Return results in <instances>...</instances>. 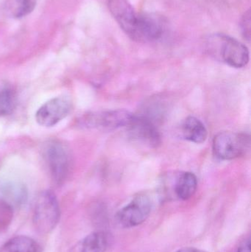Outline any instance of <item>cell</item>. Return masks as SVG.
I'll use <instances>...</instances> for the list:
<instances>
[{"instance_id": "1", "label": "cell", "mask_w": 251, "mask_h": 252, "mask_svg": "<svg viewBox=\"0 0 251 252\" xmlns=\"http://www.w3.org/2000/svg\"><path fill=\"white\" fill-rule=\"evenodd\" d=\"M205 48L212 57L234 68H242L249 63L250 53L243 43L230 35L215 33L205 41Z\"/></svg>"}, {"instance_id": "2", "label": "cell", "mask_w": 251, "mask_h": 252, "mask_svg": "<svg viewBox=\"0 0 251 252\" xmlns=\"http://www.w3.org/2000/svg\"><path fill=\"white\" fill-rule=\"evenodd\" d=\"M60 218L58 201L54 192H40L34 204L32 223L35 230L42 235L50 233L57 226Z\"/></svg>"}, {"instance_id": "3", "label": "cell", "mask_w": 251, "mask_h": 252, "mask_svg": "<svg viewBox=\"0 0 251 252\" xmlns=\"http://www.w3.org/2000/svg\"><path fill=\"white\" fill-rule=\"evenodd\" d=\"M44 158L52 179L57 185H61L69 176L72 159L69 150L57 141H51L44 148Z\"/></svg>"}, {"instance_id": "4", "label": "cell", "mask_w": 251, "mask_h": 252, "mask_svg": "<svg viewBox=\"0 0 251 252\" xmlns=\"http://www.w3.org/2000/svg\"><path fill=\"white\" fill-rule=\"evenodd\" d=\"M250 145V136L246 133L221 132L214 138L212 150L219 159L232 160L244 155Z\"/></svg>"}, {"instance_id": "5", "label": "cell", "mask_w": 251, "mask_h": 252, "mask_svg": "<svg viewBox=\"0 0 251 252\" xmlns=\"http://www.w3.org/2000/svg\"><path fill=\"white\" fill-rule=\"evenodd\" d=\"M152 202L144 194L136 196L115 216L116 224L122 229L135 227L144 223L151 213Z\"/></svg>"}, {"instance_id": "6", "label": "cell", "mask_w": 251, "mask_h": 252, "mask_svg": "<svg viewBox=\"0 0 251 252\" xmlns=\"http://www.w3.org/2000/svg\"><path fill=\"white\" fill-rule=\"evenodd\" d=\"M134 115L127 110L104 111L85 114L81 120L84 127L100 130H112L127 127Z\"/></svg>"}, {"instance_id": "7", "label": "cell", "mask_w": 251, "mask_h": 252, "mask_svg": "<svg viewBox=\"0 0 251 252\" xmlns=\"http://www.w3.org/2000/svg\"><path fill=\"white\" fill-rule=\"evenodd\" d=\"M166 31L164 19L153 13H139L137 25L130 38L138 42H152L160 39Z\"/></svg>"}, {"instance_id": "8", "label": "cell", "mask_w": 251, "mask_h": 252, "mask_svg": "<svg viewBox=\"0 0 251 252\" xmlns=\"http://www.w3.org/2000/svg\"><path fill=\"white\" fill-rule=\"evenodd\" d=\"M72 107V101L69 97H55L38 109L35 114V120L40 126L53 127L69 115Z\"/></svg>"}, {"instance_id": "9", "label": "cell", "mask_w": 251, "mask_h": 252, "mask_svg": "<svg viewBox=\"0 0 251 252\" xmlns=\"http://www.w3.org/2000/svg\"><path fill=\"white\" fill-rule=\"evenodd\" d=\"M127 127L132 139L146 146L156 148L162 143L159 130L147 117L134 115Z\"/></svg>"}, {"instance_id": "10", "label": "cell", "mask_w": 251, "mask_h": 252, "mask_svg": "<svg viewBox=\"0 0 251 252\" xmlns=\"http://www.w3.org/2000/svg\"><path fill=\"white\" fill-rule=\"evenodd\" d=\"M109 11L121 29L131 36L138 20L139 13L128 0H108Z\"/></svg>"}, {"instance_id": "11", "label": "cell", "mask_w": 251, "mask_h": 252, "mask_svg": "<svg viewBox=\"0 0 251 252\" xmlns=\"http://www.w3.org/2000/svg\"><path fill=\"white\" fill-rule=\"evenodd\" d=\"M0 200L13 209L22 207L28 200V189L23 184L7 182L0 184Z\"/></svg>"}, {"instance_id": "12", "label": "cell", "mask_w": 251, "mask_h": 252, "mask_svg": "<svg viewBox=\"0 0 251 252\" xmlns=\"http://www.w3.org/2000/svg\"><path fill=\"white\" fill-rule=\"evenodd\" d=\"M109 236L103 231L94 232L77 242L68 252H106Z\"/></svg>"}, {"instance_id": "13", "label": "cell", "mask_w": 251, "mask_h": 252, "mask_svg": "<svg viewBox=\"0 0 251 252\" xmlns=\"http://www.w3.org/2000/svg\"><path fill=\"white\" fill-rule=\"evenodd\" d=\"M184 139L194 143H203L207 139L208 131L204 124L195 117H188L181 127Z\"/></svg>"}, {"instance_id": "14", "label": "cell", "mask_w": 251, "mask_h": 252, "mask_svg": "<svg viewBox=\"0 0 251 252\" xmlns=\"http://www.w3.org/2000/svg\"><path fill=\"white\" fill-rule=\"evenodd\" d=\"M197 188V179L195 175L191 172H184L177 178L174 190L179 199L186 201L194 195Z\"/></svg>"}, {"instance_id": "15", "label": "cell", "mask_w": 251, "mask_h": 252, "mask_svg": "<svg viewBox=\"0 0 251 252\" xmlns=\"http://www.w3.org/2000/svg\"><path fill=\"white\" fill-rule=\"evenodd\" d=\"M0 252H41L36 241L25 235L13 237L0 247Z\"/></svg>"}, {"instance_id": "16", "label": "cell", "mask_w": 251, "mask_h": 252, "mask_svg": "<svg viewBox=\"0 0 251 252\" xmlns=\"http://www.w3.org/2000/svg\"><path fill=\"white\" fill-rule=\"evenodd\" d=\"M37 0H8L4 6L7 16L20 19L32 13L36 6Z\"/></svg>"}, {"instance_id": "17", "label": "cell", "mask_w": 251, "mask_h": 252, "mask_svg": "<svg viewBox=\"0 0 251 252\" xmlns=\"http://www.w3.org/2000/svg\"><path fill=\"white\" fill-rule=\"evenodd\" d=\"M17 104V97L14 90L4 88L0 91V117L11 115Z\"/></svg>"}, {"instance_id": "18", "label": "cell", "mask_w": 251, "mask_h": 252, "mask_svg": "<svg viewBox=\"0 0 251 252\" xmlns=\"http://www.w3.org/2000/svg\"><path fill=\"white\" fill-rule=\"evenodd\" d=\"M13 218V207L0 200V233L8 228L11 223Z\"/></svg>"}, {"instance_id": "19", "label": "cell", "mask_w": 251, "mask_h": 252, "mask_svg": "<svg viewBox=\"0 0 251 252\" xmlns=\"http://www.w3.org/2000/svg\"><path fill=\"white\" fill-rule=\"evenodd\" d=\"M251 10H249L244 13L240 22L242 33L244 38L249 41L251 40Z\"/></svg>"}, {"instance_id": "20", "label": "cell", "mask_w": 251, "mask_h": 252, "mask_svg": "<svg viewBox=\"0 0 251 252\" xmlns=\"http://www.w3.org/2000/svg\"><path fill=\"white\" fill-rule=\"evenodd\" d=\"M237 252H251V240L250 238L243 241L239 247Z\"/></svg>"}, {"instance_id": "21", "label": "cell", "mask_w": 251, "mask_h": 252, "mask_svg": "<svg viewBox=\"0 0 251 252\" xmlns=\"http://www.w3.org/2000/svg\"><path fill=\"white\" fill-rule=\"evenodd\" d=\"M176 252H207L203 251V250H197L195 248H184L181 250H178Z\"/></svg>"}]
</instances>
